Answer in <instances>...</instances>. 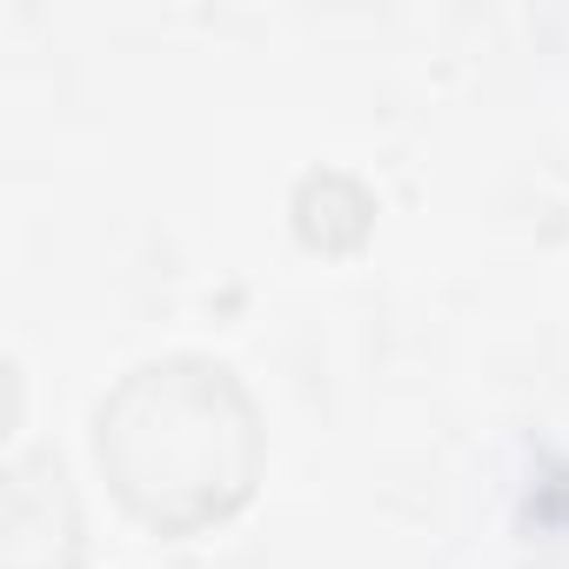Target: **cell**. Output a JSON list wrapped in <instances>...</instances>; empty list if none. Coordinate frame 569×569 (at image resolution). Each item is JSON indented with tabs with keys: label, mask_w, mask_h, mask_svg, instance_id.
<instances>
[{
	"label": "cell",
	"mask_w": 569,
	"mask_h": 569,
	"mask_svg": "<svg viewBox=\"0 0 569 569\" xmlns=\"http://www.w3.org/2000/svg\"><path fill=\"white\" fill-rule=\"evenodd\" d=\"M101 462H114L121 496L148 522L188 529L241 502L254 476V422L228 369L154 362L101 409Z\"/></svg>",
	"instance_id": "6da1fadb"
}]
</instances>
